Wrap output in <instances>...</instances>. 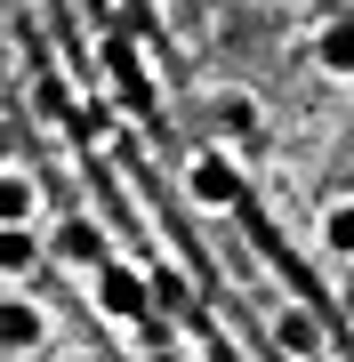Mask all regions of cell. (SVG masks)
Here are the masks:
<instances>
[{"mask_svg": "<svg viewBox=\"0 0 354 362\" xmlns=\"http://www.w3.org/2000/svg\"><path fill=\"white\" fill-rule=\"evenodd\" d=\"M89 298H97V314H105V322H153V282H145L137 266H121V258H105L89 274Z\"/></svg>", "mask_w": 354, "mask_h": 362, "instance_id": "6da1fadb", "label": "cell"}, {"mask_svg": "<svg viewBox=\"0 0 354 362\" xmlns=\"http://www.w3.org/2000/svg\"><path fill=\"white\" fill-rule=\"evenodd\" d=\"M185 194H194L201 209H234V202H242V169H234V153H225V145L194 153V161H185Z\"/></svg>", "mask_w": 354, "mask_h": 362, "instance_id": "7a4b0ae2", "label": "cell"}, {"mask_svg": "<svg viewBox=\"0 0 354 362\" xmlns=\"http://www.w3.org/2000/svg\"><path fill=\"white\" fill-rule=\"evenodd\" d=\"M266 338H274L290 362H322V322H314V306H298V298H282V306L266 314Z\"/></svg>", "mask_w": 354, "mask_h": 362, "instance_id": "3957f363", "label": "cell"}, {"mask_svg": "<svg viewBox=\"0 0 354 362\" xmlns=\"http://www.w3.org/2000/svg\"><path fill=\"white\" fill-rule=\"evenodd\" d=\"M40 338H49V306L25 298V290H8V298H0V346H8V354H33Z\"/></svg>", "mask_w": 354, "mask_h": 362, "instance_id": "277c9868", "label": "cell"}, {"mask_svg": "<svg viewBox=\"0 0 354 362\" xmlns=\"http://www.w3.org/2000/svg\"><path fill=\"white\" fill-rule=\"evenodd\" d=\"M314 250L330 266H354V194H330L314 209Z\"/></svg>", "mask_w": 354, "mask_h": 362, "instance_id": "5b68a950", "label": "cell"}, {"mask_svg": "<svg viewBox=\"0 0 354 362\" xmlns=\"http://www.w3.org/2000/svg\"><path fill=\"white\" fill-rule=\"evenodd\" d=\"M306 49H314V73H330V81H354V16H322Z\"/></svg>", "mask_w": 354, "mask_h": 362, "instance_id": "8992f818", "label": "cell"}, {"mask_svg": "<svg viewBox=\"0 0 354 362\" xmlns=\"http://www.w3.org/2000/svg\"><path fill=\"white\" fill-rule=\"evenodd\" d=\"M40 218V177L25 161H0V226H33Z\"/></svg>", "mask_w": 354, "mask_h": 362, "instance_id": "52a82bcc", "label": "cell"}, {"mask_svg": "<svg viewBox=\"0 0 354 362\" xmlns=\"http://www.w3.org/2000/svg\"><path fill=\"white\" fill-rule=\"evenodd\" d=\"M40 266V233L33 226H0V282H25Z\"/></svg>", "mask_w": 354, "mask_h": 362, "instance_id": "ba28073f", "label": "cell"}, {"mask_svg": "<svg viewBox=\"0 0 354 362\" xmlns=\"http://www.w3.org/2000/svg\"><path fill=\"white\" fill-rule=\"evenodd\" d=\"M57 258H65V266H81V274H97V266H105V242H97V226H65V233H57Z\"/></svg>", "mask_w": 354, "mask_h": 362, "instance_id": "9c48e42d", "label": "cell"}, {"mask_svg": "<svg viewBox=\"0 0 354 362\" xmlns=\"http://www.w3.org/2000/svg\"><path fill=\"white\" fill-rule=\"evenodd\" d=\"M218 121H225V129H234V137H258V129H266L258 97H218Z\"/></svg>", "mask_w": 354, "mask_h": 362, "instance_id": "30bf717a", "label": "cell"}, {"mask_svg": "<svg viewBox=\"0 0 354 362\" xmlns=\"http://www.w3.org/2000/svg\"><path fill=\"white\" fill-rule=\"evenodd\" d=\"M338 314H346V330H354V266H338Z\"/></svg>", "mask_w": 354, "mask_h": 362, "instance_id": "8fae6325", "label": "cell"}, {"mask_svg": "<svg viewBox=\"0 0 354 362\" xmlns=\"http://www.w3.org/2000/svg\"><path fill=\"white\" fill-rule=\"evenodd\" d=\"M145 362H177V354H170V346H161V354H145Z\"/></svg>", "mask_w": 354, "mask_h": 362, "instance_id": "7c38bea8", "label": "cell"}]
</instances>
